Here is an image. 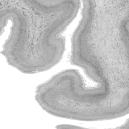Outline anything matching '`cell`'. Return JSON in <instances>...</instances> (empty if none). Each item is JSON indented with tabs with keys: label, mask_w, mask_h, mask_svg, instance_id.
<instances>
[{
	"label": "cell",
	"mask_w": 129,
	"mask_h": 129,
	"mask_svg": "<svg viewBox=\"0 0 129 129\" xmlns=\"http://www.w3.org/2000/svg\"><path fill=\"white\" fill-rule=\"evenodd\" d=\"M56 128H83L81 126H79L75 125L72 124H59L56 126Z\"/></svg>",
	"instance_id": "1"
}]
</instances>
